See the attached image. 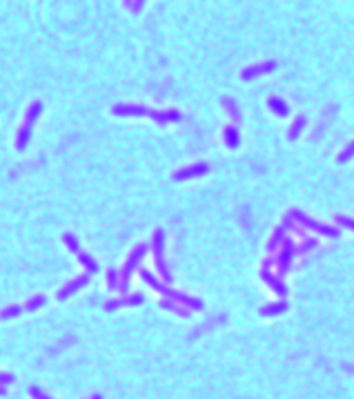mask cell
<instances>
[{
	"label": "cell",
	"instance_id": "6da1fadb",
	"mask_svg": "<svg viewBox=\"0 0 354 399\" xmlns=\"http://www.w3.org/2000/svg\"><path fill=\"white\" fill-rule=\"evenodd\" d=\"M41 109H43V105L41 103H34V105H29V112H27V116H25V123H23V130H20V134H18V150H25V145H27V139H29V132H32V123H34V118L41 114Z\"/></svg>",
	"mask_w": 354,
	"mask_h": 399
},
{
	"label": "cell",
	"instance_id": "7a4b0ae2",
	"mask_svg": "<svg viewBox=\"0 0 354 399\" xmlns=\"http://www.w3.org/2000/svg\"><path fill=\"white\" fill-rule=\"evenodd\" d=\"M203 172H207V167H205V165H194V167H187V170L178 172V174H176V179H178V181H183V179H189V176L203 174Z\"/></svg>",
	"mask_w": 354,
	"mask_h": 399
},
{
	"label": "cell",
	"instance_id": "3957f363",
	"mask_svg": "<svg viewBox=\"0 0 354 399\" xmlns=\"http://www.w3.org/2000/svg\"><path fill=\"white\" fill-rule=\"evenodd\" d=\"M274 67H276V65H274V60H272V63H263V65H259V67L245 69V74H243V76H245V78H252V76H259V74L267 72V69H274Z\"/></svg>",
	"mask_w": 354,
	"mask_h": 399
},
{
	"label": "cell",
	"instance_id": "277c9868",
	"mask_svg": "<svg viewBox=\"0 0 354 399\" xmlns=\"http://www.w3.org/2000/svg\"><path fill=\"white\" fill-rule=\"evenodd\" d=\"M143 250H145V248H136V252H134V254L130 256V261H127V265H125V277H127V274L132 272V270H134L136 261H138L140 256H143Z\"/></svg>",
	"mask_w": 354,
	"mask_h": 399
},
{
	"label": "cell",
	"instance_id": "5b68a950",
	"mask_svg": "<svg viewBox=\"0 0 354 399\" xmlns=\"http://www.w3.org/2000/svg\"><path fill=\"white\" fill-rule=\"evenodd\" d=\"M87 281V277H81V279H76V281H74V283H69V288H65V290H60V299H65V297H67L69 295V292H74V290H78V288H81L83 286V283H85Z\"/></svg>",
	"mask_w": 354,
	"mask_h": 399
},
{
	"label": "cell",
	"instance_id": "8992f818",
	"mask_svg": "<svg viewBox=\"0 0 354 399\" xmlns=\"http://www.w3.org/2000/svg\"><path fill=\"white\" fill-rule=\"evenodd\" d=\"M225 139H227L229 148H236V145H238V134H236V130H234V127H229V130L225 132Z\"/></svg>",
	"mask_w": 354,
	"mask_h": 399
},
{
	"label": "cell",
	"instance_id": "52a82bcc",
	"mask_svg": "<svg viewBox=\"0 0 354 399\" xmlns=\"http://www.w3.org/2000/svg\"><path fill=\"white\" fill-rule=\"evenodd\" d=\"M269 105H272V107H274V112H276V114H281V116H283V114H287V109H285V103H283V100H278V99H272V100H269Z\"/></svg>",
	"mask_w": 354,
	"mask_h": 399
},
{
	"label": "cell",
	"instance_id": "ba28073f",
	"mask_svg": "<svg viewBox=\"0 0 354 399\" xmlns=\"http://www.w3.org/2000/svg\"><path fill=\"white\" fill-rule=\"evenodd\" d=\"M78 256H81V261L87 265V270H96V261H91L89 256H87V254H83V252H78Z\"/></svg>",
	"mask_w": 354,
	"mask_h": 399
},
{
	"label": "cell",
	"instance_id": "9c48e42d",
	"mask_svg": "<svg viewBox=\"0 0 354 399\" xmlns=\"http://www.w3.org/2000/svg\"><path fill=\"white\" fill-rule=\"evenodd\" d=\"M301 127H303V118H299V121L294 123V130L290 132V139H296V134H299V132H301Z\"/></svg>",
	"mask_w": 354,
	"mask_h": 399
},
{
	"label": "cell",
	"instance_id": "30bf717a",
	"mask_svg": "<svg viewBox=\"0 0 354 399\" xmlns=\"http://www.w3.org/2000/svg\"><path fill=\"white\" fill-rule=\"evenodd\" d=\"M350 156H354V145H352V148H348V150H345V152L343 154H341V156H339V161L341 163H343V161H348V158Z\"/></svg>",
	"mask_w": 354,
	"mask_h": 399
},
{
	"label": "cell",
	"instance_id": "8fae6325",
	"mask_svg": "<svg viewBox=\"0 0 354 399\" xmlns=\"http://www.w3.org/2000/svg\"><path fill=\"white\" fill-rule=\"evenodd\" d=\"M16 312H18V308H9V310H5V312H2V317H9V314H16Z\"/></svg>",
	"mask_w": 354,
	"mask_h": 399
},
{
	"label": "cell",
	"instance_id": "7c38bea8",
	"mask_svg": "<svg viewBox=\"0 0 354 399\" xmlns=\"http://www.w3.org/2000/svg\"><path fill=\"white\" fill-rule=\"evenodd\" d=\"M341 223H345V225H350V228H354V221H350V219H341Z\"/></svg>",
	"mask_w": 354,
	"mask_h": 399
}]
</instances>
